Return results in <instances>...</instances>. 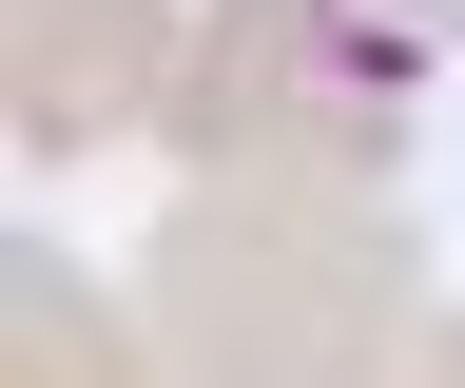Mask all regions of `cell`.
<instances>
[{"label": "cell", "instance_id": "cell-1", "mask_svg": "<svg viewBox=\"0 0 465 388\" xmlns=\"http://www.w3.org/2000/svg\"><path fill=\"white\" fill-rule=\"evenodd\" d=\"M427 330V234L388 175H194L136 253V350L174 388H369Z\"/></svg>", "mask_w": 465, "mask_h": 388}, {"label": "cell", "instance_id": "cell-2", "mask_svg": "<svg viewBox=\"0 0 465 388\" xmlns=\"http://www.w3.org/2000/svg\"><path fill=\"white\" fill-rule=\"evenodd\" d=\"M407 78H427V39L349 20V0H213L155 136L194 175H407Z\"/></svg>", "mask_w": 465, "mask_h": 388}, {"label": "cell", "instance_id": "cell-3", "mask_svg": "<svg viewBox=\"0 0 465 388\" xmlns=\"http://www.w3.org/2000/svg\"><path fill=\"white\" fill-rule=\"evenodd\" d=\"M174 0H0V136L39 155H97V136H155V97H174Z\"/></svg>", "mask_w": 465, "mask_h": 388}, {"label": "cell", "instance_id": "cell-4", "mask_svg": "<svg viewBox=\"0 0 465 388\" xmlns=\"http://www.w3.org/2000/svg\"><path fill=\"white\" fill-rule=\"evenodd\" d=\"M0 350H20V369H155L136 311H97L58 253H0Z\"/></svg>", "mask_w": 465, "mask_h": 388}, {"label": "cell", "instance_id": "cell-5", "mask_svg": "<svg viewBox=\"0 0 465 388\" xmlns=\"http://www.w3.org/2000/svg\"><path fill=\"white\" fill-rule=\"evenodd\" d=\"M349 20H388V39H427V59H446V39H465V0H349Z\"/></svg>", "mask_w": 465, "mask_h": 388}, {"label": "cell", "instance_id": "cell-6", "mask_svg": "<svg viewBox=\"0 0 465 388\" xmlns=\"http://www.w3.org/2000/svg\"><path fill=\"white\" fill-rule=\"evenodd\" d=\"M407 369H446V388H465V311H427V330H407Z\"/></svg>", "mask_w": 465, "mask_h": 388}]
</instances>
